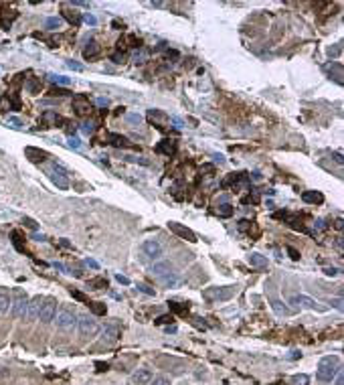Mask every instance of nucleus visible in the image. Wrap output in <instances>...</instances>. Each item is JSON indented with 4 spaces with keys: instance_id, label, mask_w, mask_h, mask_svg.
I'll use <instances>...</instances> for the list:
<instances>
[{
    "instance_id": "1",
    "label": "nucleus",
    "mask_w": 344,
    "mask_h": 385,
    "mask_svg": "<svg viewBox=\"0 0 344 385\" xmlns=\"http://www.w3.org/2000/svg\"><path fill=\"white\" fill-rule=\"evenodd\" d=\"M77 312H75V308L73 306H69V304H63L57 312H55V318H53V322H55V326L59 328V330H65V332H69V330H73V328H77Z\"/></svg>"
},
{
    "instance_id": "2",
    "label": "nucleus",
    "mask_w": 344,
    "mask_h": 385,
    "mask_svg": "<svg viewBox=\"0 0 344 385\" xmlns=\"http://www.w3.org/2000/svg\"><path fill=\"white\" fill-rule=\"evenodd\" d=\"M340 371V359L338 357H324V359H320V363H318V371H316V377H318V381H324V383H330L334 377H336V373Z\"/></svg>"
},
{
    "instance_id": "3",
    "label": "nucleus",
    "mask_w": 344,
    "mask_h": 385,
    "mask_svg": "<svg viewBox=\"0 0 344 385\" xmlns=\"http://www.w3.org/2000/svg\"><path fill=\"white\" fill-rule=\"evenodd\" d=\"M77 330L81 336H85V339H89V336H95L97 332H100V324H97V320L89 314H81L77 316Z\"/></svg>"
},
{
    "instance_id": "4",
    "label": "nucleus",
    "mask_w": 344,
    "mask_h": 385,
    "mask_svg": "<svg viewBox=\"0 0 344 385\" xmlns=\"http://www.w3.org/2000/svg\"><path fill=\"white\" fill-rule=\"evenodd\" d=\"M237 294V286H223V288H209L203 292V296L207 300H217V302H225L229 298H233Z\"/></svg>"
},
{
    "instance_id": "5",
    "label": "nucleus",
    "mask_w": 344,
    "mask_h": 385,
    "mask_svg": "<svg viewBox=\"0 0 344 385\" xmlns=\"http://www.w3.org/2000/svg\"><path fill=\"white\" fill-rule=\"evenodd\" d=\"M13 298V304H11V314L15 318H27V306H29V296L23 292V290H17Z\"/></svg>"
},
{
    "instance_id": "6",
    "label": "nucleus",
    "mask_w": 344,
    "mask_h": 385,
    "mask_svg": "<svg viewBox=\"0 0 344 385\" xmlns=\"http://www.w3.org/2000/svg\"><path fill=\"white\" fill-rule=\"evenodd\" d=\"M55 312H57V300L55 298H45L43 304H41V312H39L37 320H41L43 324H49V322H53Z\"/></svg>"
},
{
    "instance_id": "7",
    "label": "nucleus",
    "mask_w": 344,
    "mask_h": 385,
    "mask_svg": "<svg viewBox=\"0 0 344 385\" xmlns=\"http://www.w3.org/2000/svg\"><path fill=\"white\" fill-rule=\"evenodd\" d=\"M142 254L148 260H160V256L164 254V248L158 239H146L142 244Z\"/></svg>"
},
{
    "instance_id": "8",
    "label": "nucleus",
    "mask_w": 344,
    "mask_h": 385,
    "mask_svg": "<svg viewBox=\"0 0 344 385\" xmlns=\"http://www.w3.org/2000/svg\"><path fill=\"white\" fill-rule=\"evenodd\" d=\"M168 229L176 235V237H180V239H186L188 244H194L196 242V235H194V231L192 229H188L186 225H182V223H176V221H170L168 223Z\"/></svg>"
},
{
    "instance_id": "9",
    "label": "nucleus",
    "mask_w": 344,
    "mask_h": 385,
    "mask_svg": "<svg viewBox=\"0 0 344 385\" xmlns=\"http://www.w3.org/2000/svg\"><path fill=\"white\" fill-rule=\"evenodd\" d=\"M49 176H51V180L61 188V190H67L69 188V178L65 174V170L61 166H51L49 168Z\"/></svg>"
},
{
    "instance_id": "10",
    "label": "nucleus",
    "mask_w": 344,
    "mask_h": 385,
    "mask_svg": "<svg viewBox=\"0 0 344 385\" xmlns=\"http://www.w3.org/2000/svg\"><path fill=\"white\" fill-rule=\"evenodd\" d=\"M73 110H75L77 116H89L91 104H89V100L85 98V95H75L73 98Z\"/></svg>"
},
{
    "instance_id": "11",
    "label": "nucleus",
    "mask_w": 344,
    "mask_h": 385,
    "mask_svg": "<svg viewBox=\"0 0 344 385\" xmlns=\"http://www.w3.org/2000/svg\"><path fill=\"white\" fill-rule=\"evenodd\" d=\"M25 154H27V158H29L31 162H35V164H41V162L49 160V152H47V150H41V148H35V146H27V148H25Z\"/></svg>"
},
{
    "instance_id": "12",
    "label": "nucleus",
    "mask_w": 344,
    "mask_h": 385,
    "mask_svg": "<svg viewBox=\"0 0 344 385\" xmlns=\"http://www.w3.org/2000/svg\"><path fill=\"white\" fill-rule=\"evenodd\" d=\"M172 272H176L174 270V266L170 264V262H156L152 268H150V274L154 276V278H164V276H168V274H172Z\"/></svg>"
},
{
    "instance_id": "13",
    "label": "nucleus",
    "mask_w": 344,
    "mask_h": 385,
    "mask_svg": "<svg viewBox=\"0 0 344 385\" xmlns=\"http://www.w3.org/2000/svg\"><path fill=\"white\" fill-rule=\"evenodd\" d=\"M61 15H63V19H65L69 25H73L75 29L81 25V13H77V11L71 9L69 5H63V7H61Z\"/></svg>"
},
{
    "instance_id": "14",
    "label": "nucleus",
    "mask_w": 344,
    "mask_h": 385,
    "mask_svg": "<svg viewBox=\"0 0 344 385\" xmlns=\"http://www.w3.org/2000/svg\"><path fill=\"white\" fill-rule=\"evenodd\" d=\"M43 300H45L43 296H33V298H29V306H27V318H29V320H37V318H39Z\"/></svg>"
},
{
    "instance_id": "15",
    "label": "nucleus",
    "mask_w": 344,
    "mask_h": 385,
    "mask_svg": "<svg viewBox=\"0 0 344 385\" xmlns=\"http://www.w3.org/2000/svg\"><path fill=\"white\" fill-rule=\"evenodd\" d=\"M156 152L158 154H164V156H172L176 152V142L172 138H164L156 144Z\"/></svg>"
},
{
    "instance_id": "16",
    "label": "nucleus",
    "mask_w": 344,
    "mask_h": 385,
    "mask_svg": "<svg viewBox=\"0 0 344 385\" xmlns=\"http://www.w3.org/2000/svg\"><path fill=\"white\" fill-rule=\"evenodd\" d=\"M132 385H148L152 381V371L150 369H138L134 375H132Z\"/></svg>"
},
{
    "instance_id": "17",
    "label": "nucleus",
    "mask_w": 344,
    "mask_h": 385,
    "mask_svg": "<svg viewBox=\"0 0 344 385\" xmlns=\"http://www.w3.org/2000/svg\"><path fill=\"white\" fill-rule=\"evenodd\" d=\"M118 339H120V328H118V326H106V328L102 330V343L112 345V343H116Z\"/></svg>"
},
{
    "instance_id": "18",
    "label": "nucleus",
    "mask_w": 344,
    "mask_h": 385,
    "mask_svg": "<svg viewBox=\"0 0 344 385\" xmlns=\"http://www.w3.org/2000/svg\"><path fill=\"white\" fill-rule=\"evenodd\" d=\"M302 201L310 203V205H322L324 203V195L320 190H304L302 192Z\"/></svg>"
},
{
    "instance_id": "19",
    "label": "nucleus",
    "mask_w": 344,
    "mask_h": 385,
    "mask_svg": "<svg viewBox=\"0 0 344 385\" xmlns=\"http://www.w3.org/2000/svg\"><path fill=\"white\" fill-rule=\"evenodd\" d=\"M291 302H298V304H302V306H306V308H312V310H326V306H318L316 300H312V298H308V296H304V294L293 296Z\"/></svg>"
},
{
    "instance_id": "20",
    "label": "nucleus",
    "mask_w": 344,
    "mask_h": 385,
    "mask_svg": "<svg viewBox=\"0 0 344 385\" xmlns=\"http://www.w3.org/2000/svg\"><path fill=\"white\" fill-rule=\"evenodd\" d=\"M324 69L330 73V77H334V81L338 85H342V65L340 63H328Z\"/></svg>"
},
{
    "instance_id": "21",
    "label": "nucleus",
    "mask_w": 344,
    "mask_h": 385,
    "mask_svg": "<svg viewBox=\"0 0 344 385\" xmlns=\"http://www.w3.org/2000/svg\"><path fill=\"white\" fill-rule=\"evenodd\" d=\"M100 51H102V47L97 45L95 41H89L87 47L83 49V57H85V59H95L97 55H100Z\"/></svg>"
},
{
    "instance_id": "22",
    "label": "nucleus",
    "mask_w": 344,
    "mask_h": 385,
    "mask_svg": "<svg viewBox=\"0 0 344 385\" xmlns=\"http://www.w3.org/2000/svg\"><path fill=\"white\" fill-rule=\"evenodd\" d=\"M110 142H112V146H116V148H126V146H132L130 140H128L126 136H122V134H110Z\"/></svg>"
},
{
    "instance_id": "23",
    "label": "nucleus",
    "mask_w": 344,
    "mask_h": 385,
    "mask_svg": "<svg viewBox=\"0 0 344 385\" xmlns=\"http://www.w3.org/2000/svg\"><path fill=\"white\" fill-rule=\"evenodd\" d=\"M11 304H13V298L11 294L0 290V314H9L11 312Z\"/></svg>"
},
{
    "instance_id": "24",
    "label": "nucleus",
    "mask_w": 344,
    "mask_h": 385,
    "mask_svg": "<svg viewBox=\"0 0 344 385\" xmlns=\"http://www.w3.org/2000/svg\"><path fill=\"white\" fill-rule=\"evenodd\" d=\"M249 264L253 268H267V258L261 256V254H251L249 256Z\"/></svg>"
},
{
    "instance_id": "25",
    "label": "nucleus",
    "mask_w": 344,
    "mask_h": 385,
    "mask_svg": "<svg viewBox=\"0 0 344 385\" xmlns=\"http://www.w3.org/2000/svg\"><path fill=\"white\" fill-rule=\"evenodd\" d=\"M160 284H164L166 288H174V286H178V284H180V278H178V274H176V272H172V274H168V276L160 278Z\"/></svg>"
},
{
    "instance_id": "26",
    "label": "nucleus",
    "mask_w": 344,
    "mask_h": 385,
    "mask_svg": "<svg viewBox=\"0 0 344 385\" xmlns=\"http://www.w3.org/2000/svg\"><path fill=\"white\" fill-rule=\"evenodd\" d=\"M87 306H89V310H91L93 314H97V316H104V314L108 312V306H106L104 302H87Z\"/></svg>"
},
{
    "instance_id": "27",
    "label": "nucleus",
    "mask_w": 344,
    "mask_h": 385,
    "mask_svg": "<svg viewBox=\"0 0 344 385\" xmlns=\"http://www.w3.org/2000/svg\"><path fill=\"white\" fill-rule=\"evenodd\" d=\"M61 25H63V21H61L59 17H49V19L45 21V27H47L49 31H57V29H61Z\"/></svg>"
},
{
    "instance_id": "28",
    "label": "nucleus",
    "mask_w": 344,
    "mask_h": 385,
    "mask_svg": "<svg viewBox=\"0 0 344 385\" xmlns=\"http://www.w3.org/2000/svg\"><path fill=\"white\" fill-rule=\"evenodd\" d=\"M89 288H91V290H102V288H108V280L106 278H93V280H89Z\"/></svg>"
},
{
    "instance_id": "29",
    "label": "nucleus",
    "mask_w": 344,
    "mask_h": 385,
    "mask_svg": "<svg viewBox=\"0 0 344 385\" xmlns=\"http://www.w3.org/2000/svg\"><path fill=\"white\" fill-rule=\"evenodd\" d=\"M95 130H97V124H95L93 120H85V122H81V132H83V134L91 136Z\"/></svg>"
},
{
    "instance_id": "30",
    "label": "nucleus",
    "mask_w": 344,
    "mask_h": 385,
    "mask_svg": "<svg viewBox=\"0 0 344 385\" xmlns=\"http://www.w3.org/2000/svg\"><path fill=\"white\" fill-rule=\"evenodd\" d=\"M271 308L275 310V314H291V310H289L285 304H281L279 300H275V298L271 300Z\"/></svg>"
},
{
    "instance_id": "31",
    "label": "nucleus",
    "mask_w": 344,
    "mask_h": 385,
    "mask_svg": "<svg viewBox=\"0 0 344 385\" xmlns=\"http://www.w3.org/2000/svg\"><path fill=\"white\" fill-rule=\"evenodd\" d=\"M217 215H219V217H231V215H233V207L225 203V205H221V207L217 209Z\"/></svg>"
},
{
    "instance_id": "32",
    "label": "nucleus",
    "mask_w": 344,
    "mask_h": 385,
    "mask_svg": "<svg viewBox=\"0 0 344 385\" xmlns=\"http://www.w3.org/2000/svg\"><path fill=\"white\" fill-rule=\"evenodd\" d=\"M49 79H51L53 83H59V85H69L71 83V79L65 77V75H49Z\"/></svg>"
},
{
    "instance_id": "33",
    "label": "nucleus",
    "mask_w": 344,
    "mask_h": 385,
    "mask_svg": "<svg viewBox=\"0 0 344 385\" xmlns=\"http://www.w3.org/2000/svg\"><path fill=\"white\" fill-rule=\"evenodd\" d=\"M168 308L172 312H186L188 310V304H180V302H168Z\"/></svg>"
},
{
    "instance_id": "34",
    "label": "nucleus",
    "mask_w": 344,
    "mask_h": 385,
    "mask_svg": "<svg viewBox=\"0 0 344 385\" xmlns=\"http://www.w3.org/2000/svg\"><path fill=\"white\" fill-rule=\"evenodd\" d=\"M291 383H293V385H308V375H304V373H302V375H293V377H291Z\"/></svg>"
},
{
    "instance_id": "35",
    "label": "nucleus",
    "mask_w": 344,
    "mask_h": 385,
    "mask_svg": "<svg viewBox=\"0 0 344 385\" xmlns=\"http://www.w3.org/2000/svg\"><path fill=\"white\" fill-rule=\"evenodd\" d=\"M154 322H156V324H170V322H174V316H172V314H162V316H158Z\"/></svg>"
},
{
    "instance_id": "36",
    "label": "nucleus",
    "mask_w": 344,
    "mask_h": 385,
    "mask_svg": "<svg viewBox=\"0 0 344 385\" xmlns=\"http://www.w3.org/2000/svg\"><path fill=\"white\" fill-rule=\"evenodd\" d=\"M148 385H170V379H168V377H162V375H160V377H154V379H152V381H150Z\"/></svg>"
},
{
    "instance_id": "37",
    "label": "nucleus",
    "mask_w": 344,
    "mask_h": 385,
    "mask_svg": "<svg viewBox=\"0 0 344 385\" xmlns=\"http://www.w3.org/2000/svg\"><path fill=\"white\" fill-rule=\"evenodd\" d=\"M126 122H130V124H140L142 122V116L140 114H126Z\"/></svg>"
},
{
    "instance_id": "38",
    "label": "nucleus",
    "mask_w": 344,
    "mask_h": 385,
    "mask_svg": "<svg viewBox=\"0 0 344 385\" xmlns=\"http://www.w3.org/2000/svg\"><path fill=\"white\" fill-rule=\"evenodd\" d=\"M71 296H73L75 300H79V302H85V304L89 302V298H87L83 292H79V290H71Z\"/></svg>"
},
{
    "instance_id": "39",
    "label": "nucleus",
    "mask_w": 344,
    "mask_h": 385,
    "mask_svg": "<svg viewBox=\"0 0 344 385\" xmlns=\"http://www.w3.org/2000/svg\"><path fill=\"white\" fill-rule=\"evenodd\" d=\"M146 59H148V51H144V49H142L140 53L134 55V61H136V63H144Z\"/></svg>"
},
{
    "instance_id": "40",
    "label": "nucleus",
    "mask_w": 344,
    "mask_h": 385,
    "mask_svg": "<svg viewBox=\"0 0 344 385\" xmlns=\"http://www.w3.org/2000/svg\"><path fill=\"white\" fill-rule=\"evenodd\" d=\"M81 21H85V23H87V25H91V27H95V25H97V19H95L93 15H89V13L81 15Z\"/></svg>"
},
{
    "instance_id": "41",
    "label": "nucleus",
    "mask_w": 344,
    "mask_h": 385,
    "mask_svg": "<svg viewBox=\"0 0 344 385\" xmlns=\"http://www.w3.org/2000/svg\"><path fill=\"white\" fill-rule=\"evenodd\" d=\"M69 146L75 148V150H79V148H81V140H79L77 136H69Z\"/></svg>"
},
{
    "instance_id": "42",
    "label": "nucleus",
    "mask_w": 344,
    "mask_h": 385,
    "mask_svg": "<svg viewBox=\"0 0 344 385\" xmlns=\"http://www.w3.org/2000/svg\"><path fill=\"white\" fill-rule=\"evenodd\" d=\"M287 254H289V258H291L293 262H298V260H300V252H298L296 248H291V246H289V248H287Z\"/></svg>"
},
{
    "instance_id": "43",
    "label": "nucleus",
    "mask_w": 344,
    "mask_h": 385,
    "mask_svg": "<svg viewBox=\"0 0 344 385\" xmlns=\"http://www.w3.org/2000/svg\"><path fill=\"white\" fill-rule=\"evenodd\" d=\"M65 65H67L69 69H73V71H83V65H81V63H77V61H67Z\"/></svg>"
},
{
    "instance_id": "44",
    "label": "nucleus",
    "mask_w": 344,
    "mask_h": 385,
    "mask_svg": "<svg viewBox=\"0 0 344 385\" xmlns=\"http://www.w3.org/2000/svg\"><path fill=\"white\" fill-rule=\"evenodd\" d=\"M322 272H324L326 276H330V278H334V276H338V274H340V270H338V268H334V266H332V268H324Z\"/></svg>"
},
{
    "instance_id": "45",
    "label": "nucleus",
    "mask_w": 344,
    "mask_h": 385,
    "mask_svg": "<svg viewBox=\"0 0 344 385\" xmlns=\"http://www.w3.org/2000/svg\"><path fill=\"white\" fill-rule=\"evenodd\" d=\"M112 61H114V63H126V55H124V53H114V55H112Z\"/></svg>"
},
{
    "instance_id": "46",
    "label": "nucleus",
    "mask_w": 344,
    "mask_h": 385,
    "mask_svg": "<svg viewBox=\"0 0 344 385\" xmlns=\"http://www.w3.org/2000/svg\"><path fill=\"white\" fill-rule=\"evenodd\" d=\"M23 223H25L29 229H33V231H37V229H39V225H37L33 219H29V217H25V219H23Z\"/></svg>"
},
{
    "instance_id": "47",
    "label": "nucleus",
    "mask_w": 344,
    "mask_h": 385,
    "mask_svg": "<svg viewBox=\"0 0 344 385\" xmlns=\"http://www.w3.org/2000/svg\"><path fill=\"white\" fill-rule=\"evenodd\" d=\"M138 288H140V290H142L144 294H150V296H154V290H152V288H150V286H146V284H140Z\"/></svg>"
},
{
    "instance_id": "48",
    "label": "nucleus",
    "mask_w": 344,
    "mask_h": 385,
    "mask_svg": "<svg viewBox=\"0 0 344 385\" xmlns=\"http://www.w3.org/2000/svg\"><path fill=\"white\" fill-rule=\"evenodd\" d=\"M85 266H89V268H93V270H100V264H97L95 260H91V258L85 260Z\"/></svg>"
},
{
    "instance_id": "49",
    "label": "nucleus",
    "mask_w": 344,
    "mask_h": 385,
    "mask_svg": "<svg viewBox=\"0 0 344 385\" xmlns=\"http://www.w3.org/2000/svg\"><path fill=\"white\" fill-rule=\"evenodd\" d=\"M97 106H100V108H108V106H110V100H108V98H97Z\"/></svg>"
},
{
    "instance_id": "50",
    "label": "nucleus",
    "mask_w": 344,
    "mask_h": 385,
    "mask_svg": "<svg viewBox=\"0 0 344 385\" xmlns=\"http://www.w3.org/2000/svg\"><path fill=\"white\" fill-rule=\"evenodd\" d=\"M332 381H334V385H344V379H342V371H338V373H336V377H334Z\"/></svg>"
},
{
    "instance_id": "51",
    "label": "nucleus",
    "mask_w": 344,
    "mask_h": 385,
    "mask_svg": "<svg viewBox=\"0 0 344 385\" xmlns=\"http://www.w3.org/2000/svg\"><path fill=\"white\" fill-rule=\"evenodd\" d=\"M116 280H118V282H120V284H126V286H128V284H130V280H128V278H126V276H122V274H116Z\"/></svg>"
},
{
    "instance_id": "52",
    "label": "nucleus",
    "mask_w": 344,
    "mask_h": 385,
    "mask_svg": "<svg viewBox=\"0 0 344 385\" xmlns=\"http://www.w3.org/2000/svg\"><path fill=\"white\" fill-rule=\"evenodd\" d=\"M330 304H334V308L342 310V300H340V298H336V300H330Z\"/></svg>"
},
{
    "instance_id": "53",
    "label": "nucleus",
    "mask_w": 344,
    "mask_h": 385,
    "mask_svg": "<svg viewBox=\"0 0 344 385\" xmlns=\"http://www.w3.org/2000/svg\"><path fill=\"white\" fill-rule=\"evenodd\" d=\"M69 91H65V89H53L51 91V95H67Z\"/></svg>"
},
{
    "instance_id": "54",
    "label": "nucleus",
    "mask_w": 344,
    "mask_h": 385,
    "mask_svg": "<svg viewBox=\"0 0 344 385\" xmlns=\"http://www.w3.org/2000/svg\"><path fill=\"white\" fill-rule=\"evenodd\" d=\"M9 122H11V124H13L15 128H21V122H19L17 118H9Z\"/></svg>"
},
{
    "instance_id": "55",
    "label": "nucleus",
    "mask_w": 344,
    "mask_h": 385,
    "mask_svg": "<svg viewBox=\"0 0 344 385\" xmlns=\"http://www.w3.org/2000/svg\"><path fill=\"white\" fill-rule=\"evenodd\" d=\"M340 53V47H334V49H328V55H338Z\"/></svg>"
},
{
    "instance_id": "56",
    "label": "nucleus",
    "mask_w": 344,
    "mask_h": 385,
    "mask_svg": "<svg viewBox=\"0 0 344 385\" xmlns=\"http://www.w3.org/2000/svg\"><path fill=\"white\" fill-rule=\"evenodd\" d=\"M108 369V363H97V371H106Z\"/></svg>"
},
{
    "instance_id": "57",
    "label": "nucleus",
    "mask_w": 344,
    "mask_h": 385,
    "mask_svg": "<svg viewBox=\"0 0 344 385\" xmlns=\"http://www.w3.org/2000/svg\"><path fill=\"white\" fill-rule=\"evenodd\" d=\"M112 27H114V29H124V23H120V21H114V23H112Z\"/></svg>"
},
{
    "instance_id": "58",
    "label": "nucleus",
    "mask_w": 344,
    "mask_h": 385,
    "mask_svg": "<svg viewBox=\"0 0 344 385\" xmlns=\"http://www.w3.org/2000/svg\"><path fill=\"white\" fill-rule=\"evenodd\" d=\"M334 227H336V229H342V219H336V223H334Z\"/></svg>"
},
{
    "instance_id": "59",
    "label": "nucleus",
    "mask_w": 344,
    "mask_h": 385,
    "mask_svg": "<svg viewBox=\"0 0 344 385\" xmlns=\"http://www.w3.org/2000/svg\"><path fill=\"white\" fill-rule=\"evenodd\" d=\"M61 246H63V248H71V244L67 242V239H61Z\"/></svg>"
},
{
    "instance_id": "60",
    "label": "nucleus",
    "mask_w": 344,
    "mask_h": 385,
    "mask_svg": "<svg viewBox=\"0 0 344 385\" xmlns=\"http://www.w3.org/2000/svg\"><path fill=\"white\" fill-rule=\"evenodd\" d=\"M203 168H205V170H207V172H213V170H215V168H213V166H211V164H205V166H203Z\"/></svg>"
}]
</instances>
